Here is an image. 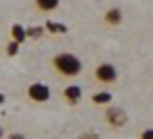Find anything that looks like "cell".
Returning a JSON list of instances; mask_svg holds the SVG:
<instances>
[{"instance_id": "cell-1", "label": "cell", "mask_w": 153, "mask_h": 139, "mask_svg": "<svg viewBox=\"0 0 153 139\" xmlns=\"http://www.w3.org/2000/svg\"><path fill=\"white\" fill-rule=\"evenodd\" d=\"M53 69L62 78H76L82 71V59L73 52H57L53 57Z\"/></svg>"}, {"instance_id": "cell-2", "label": "cell", "mask_w": 153, "mask_h": 139, "mask_svg": "<svg viewBox=\"0 0 153 139\" xmlns=\"http://www.w3.org/2000/svg\"><path fill=\"white\" fill-rule=\"evenodd\" d=\"M94 80H96V82H101V84H114L117 80H119V71H117L114 64L101 62L94 69Z\"/></svg>"}, {"instance_id": "cell-3", "label": "cell", "mask_w": 153, "mask_h": 139, "mask_svg": "<svg viewBox=\"0 0 153 139\" xmlns=\"http://www.w3.org/2000/svg\"><path fill=\"white\" fill-rule=\"evenodd\" d=\"M27 98H30L32 103H46L51 98V87L44 84V82H32L30 87H27Z\"/></svg>"}, {"instance_id": "cell-4", "label": "cell", "mask_w": 153, "mask_h": 139, "mask_svg": "<svg viewBox=\"0 0 153 139\" xmlns=\"http://www.w3.org/2000/svg\"><path fill=\"white\" fill-rule=\"evenodd\" d=\"M64 96V103H69V105H78V103L82 101V87H78V84H69V87L62 91Z\"/></svg>"}, {"instance_id": "cell-5", "label": "cell", "mask_w": 153, "mask_h": 139, "mask_svg": "<svg viewBox=\"0 0 153 139\" xmlns=\"http://www.w3.org/2000/svg\"><path fill=\"white\" fill-rule=\"evenodd\" d=\"M103 21H105L108 25L117 27V25H121V23H123V12L119 9V7H110L108 12L103 14Z\"/></svg>"}, {"instance_id": "cell-6", "label": "cell", "mask_w": 153, "mask_h": 139, "mask_svg": "<svg viewBox=\"0 0 153 139\" xmlns=\"http://www.w3.org/2000/svg\"><path fill=\"white\" fill-rule=\"evenodd\" d=\"M12 41H16V44H23V41H27V30L21 23H14L12 25Z\"/></svg>"}, {"instance_id": "cell-7", "label": "cell", "mask_w": 153, "mask_h": 139, "mask_svg": "<svg viewBox=\"0 0 153 139\" xmlns=\"http://www.w3.org/2000/svg\"><path fill=\"white\" fill-rule=\"evenodd\" d=\"M34 7L39 12H55L59 7V0H34Z\"/></svg>"}, {"instance_id": "cell-8", "label": "cell", "mask_w": 153, "mask_h": 139, "mask_svg": "<svg viewBox=\"0 0 153 139\" xmlns=\"http://www.w3.org/2000/svg\"><path fill=\"white\" fill-rule=\"evenodd\" d=\"M91 101H94L96 105H110V103H112V94H110L108 89H101V91H96V94L91 96Z\"/></svg>"}, {"instance_id": "cell-9", "label": "cell", "mask_w": 153, "mask_h": 139, "mask_svg": "<svg viewBox=\"0 0 153 139\" xmlns=\"http://www.w3.org/2000/svg\"><path fill=\"white\" fill-rule=\"evenodd\" d=\"M108 121L114 123V126H121V123H126V114H123L121 109H110L108 112Z\"/></svg>"}, {"instance_id": "cell-10", "label": "cell", "mask_w": 153, "mask_h": 139, "mask_svg": "<svg viewBox=\"0 0 153 139\" xmlns=\"http://www.w3.org/2000/svg\"><path fill=\"white\" fill-rule=\"evenodd\" d=\"M46 30H48V32H57V34H64V32H66V25H62V23H53V21H48V23H46Z\"/></svg>"}, {"instance_id": "cell-11", "label": "cell", "mask_w": 153, "mask_h": 139, "mask_svg": "<svg viewBox=\"0 0 153 139\" xmlns=\"http://www.w3.org/2000/svg\"><path fill=\"white\" fill-rule=\"evenodd\" d=\"M19 50H21V44H16V41H9V44H7V55L9 57H16Z\"/></svg>"}, {"instance_id": "cell-12", "label": "cell", "mask_w": 153, "mask_h": 139, "mask_svg": "<svg viewBox=\"0 0 153 139\" xmlns=\"http://www.w3.org/2000/svg\"><path fill=\"white\" fill-rule=\"evenodd\" d=\"M44 30H46V27H30V30H27V37H34V39H37V37L44 34Z\"/></svg>"}, {"instance_id": "cell-13", "label": "cell", "mask_w": 153, "mask_h": 139, "mask_svg": "<svg viewBox=\"0 0 153 139\" xmlns=\"http://www.w3.org/2000/svg\"><path fill=\"white\" fill-rule=\"evenodd\" d=\"M140 139H153V128H149V130H144V132L140 135Z\"/></svg>"}, {"instance_id": "cell-14", "label": "cell", "mask_w": 153, "mask_h": 139, "mask_svg": "<svg viewBox=\"0 0 153 139\" xmlns=\"http://www.w3.org/2000/svg\"><path fill=\"white\" fill-rule=\"evenodd\" d=\"M9 139H23V135H12Z\"/></svg>"}, {"instance_id": "cell-15", "label": "cell", "mask_w": 153, "mask_h": 139, "mask_svg": "<svg viewBox=\"0 0 153 139\" xmlns=\"http://www.w3.org/2000/svg\"><path fill=\"white\" fill-rule=\"evenodd\" d=\"M2 103H5V94H0V105H2Z\"/></svg>"}, {"instance_id": "cell-16", "label": "cell", "mask_w": 153, "mask_h": 139, "mask_svg": "<svg viewBox=\"0 0 153 139\" xmlns=\"http://www.w3.org/2000/svg\"><path fill=\"white\" fill-rule=\"evenodd\" d=\"M2 135H5V132H2V126H0V137H2Z\"/></svg>"}]
</instances>
